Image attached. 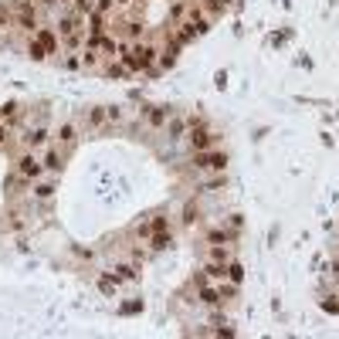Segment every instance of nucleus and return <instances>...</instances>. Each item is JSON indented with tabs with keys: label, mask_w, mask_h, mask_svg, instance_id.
Wrapping results in <instances>:
<instances>
[{
	"label": "nucleus",
	"mask_w": 339,
	"mask_h": 339,
	"mask_svg": "<svg viewBox=\"0 0 339 339\" xmlns=\"http://www.w3.org/2000/svg\"><path fill=\"white\" fill-rule=\"evenodd\" d=\"M14 17H17V27H20V31H38V14H34V7H31L27 0L17 3Z\"/></svg>",
	"instance_id": "f257e3e1"
},
{
	"label": "nucleus",
	"mask_w": 339,
	"mask_h": 339,
	"mask_svg": "<svg viewBox=\"0 0 339 339\" xmlns=\"http://www.w3.org/2000/svg\"><path fill=\"white\" fill-rule=\"evenodd\" d=\"M194 166H197V170H224V166H227V156H224V153H197Z\"/></svg>",
	"instance_id": "f03ea898"
},
{
	"label": "nucleus",
	"mask_w": 339,
	"mask_h": 339,
	"mask_svg": "<svg viewBox=\"0 0 339 339\" xmlns=\"http://www.w3.org/2000/svg\"><path fill=\"white\" fill-rule=\"evenodd\" d=\"M133 58H136V71H142V68H149L153 61H156V51H153L149 44H136Z\"/></svg>",
	"instance_id": "7ed1b4c3"
},
{
	"label": "nucleus",
	"mask_w": 339,
	"mask_h": 339,
	"mask_svg": "<svg viewBox=\"0 0 339 339\" xmlns=\"http://www.w3.org/2000/svg\"><path fill=\"white\" fill-rule=\"evenodd\" d=\"M190 142H194V149H197V153H203V149L214 142V136L207 133V129H194V133H190Z\"/></svg>",
	"instance_id": "20e7f679"
},
{
	"label": "nucleus",
	"mask_w": 339,
	"mask_h": 339,
	"mask_svg": "<svg viewBox=\"0 0 339 339\" xmlns=\"http://www.w3.org/2000/svg\"><path fill=\"white\" fill-rule=\"evenodd\" d=\"M38 173H41V163H38L34 156H20V177L31 180V177H38Z\"/></svg>",
	"instance_id": "39448f33"
},
{
	"label": "nucleus",
	"mask_w": 339,
	"mask_h": 339,
	"mask_svg": "<svg viewBox=\"0 0 339 339\" xmlns=\"http://www.w3.org/2000/svg\"><path fill=\"white\" fill-rule=\"evenodd\" d=\"M34 38H38V41H41L48 51H55V48H58V41H55V34H51L48 27H38V31H34Z\"/></svg>",
	"instance_id": "423d86ee"
},
{
	"label": "nucleus",
	"mask_w": 339,
	"mask_h": 339,
	"mask_svg": "<svg viewBox=\"0 0 339 339\" xmlns=\"http://www.w3.org/2000/svg\"><path fill=\"white\" fill-rule=\"evenodd\" d=\"M170 244H173V238H170L166 231H153V244H149V248H156V251H166Z\"/></svg>",
	"instance_id": "0eeeda50"
},
{
	"label": "nucleus",
	"mask_w": 339,
	"mask_h": 339,
	"mask_svg": "<svg viewBox=\"0 0 339 339\" xmlns=\"http://www.w3.org/2000/svg\"><path fill=\"white\" fill-rule=\"evenodd\" d=\"M27 55H31L34 61H44V58H48V48H44L41 41H31V48H27Z\"/></svg>",
	"instance_id": "6e6552de"
},
{
	"label": "nucleus",
	"mask_w": 339,
	"mask_h": 339,
	"mask_svg": "<svg viewBox=\"0 0 339 339\" xmlns=\"http://www.w3.org/2000/svg\"><path fill=\"white\" fill-rule=\"evenodd\" d=\"M24 139H27V142H31V146H41V142H44V139H48V129H41V126H38V129H31V133L24 136Z\"/></svg>",
	"instance_id": "1a4fd4ad"
},
{
	"label": "nucleus",
	"mask_w": 339,
	"mask_h": 339,
	"mask_svg": "<svg viewBox=\"0 0 339 339\" xmlns=\"http://www.w3.org/2000/svg\"><path fill=\"white\" fill-rule=\"evenodd\" d=\"M200 302H207V305H217V302H220V292H217V288H200Z\"/></svg>",
	"instance_id": "9d476101"
},
{
	"label": "nucleus",
	"mask_w": 339,
	"mask_h": 339,
	"mask_svg": "<svg viewBox=\"0 0 339 339\" xmlns=\"http://www.w3.org/2000/svg\"><path fill=\"white\" fill-rule=\"evenodd\" d=\"M227 278H231L234 285H241V281H244V268H241L238 261H234V265H227Z\"/></svg>",
	"instance_id": "9b49d317"
},
{
	"label": "nucleus",
	"mask_w": 339,
	"mask_h": 339,
	"mask_svg": "<svg viewBox=\"0 0 339 339\" xmlns=\"http://www.w3.org/2000/svg\"><path fill=\"white\" fill-rule=\"evenodd\" d=\"M99 288H102L105 295H112V292H116V275H102V278H99Z\"/></svg>",
	"instance_id": "f8f14e48"
},
{
	"label": "nucleus",
	"mask_w": 339,
	"mask_h": 339,
	"mask_svg": "<svg viewBox=\"0 0 339 339\" xmlns=\"http://www.w3.org/2000/svg\"><path fill=\"white\" fill-rule=\"evenodd\" d=\"M112 275H116V281H129V278H136V268H129V265H119Z\"/></svg>",
	"instance_id": "ddd939ff"
},
{
	"label": "nucleus",
	"mask_w": 339,
	"mask_h": 339,
	"mask_svg": "<svg viewBox=\"0 0 339 339\" xmlns=\"http://www.w3.org/2000/svg\"><path fill=\"white\" fill-rule=\"evenodd\" d=\"M44 166H48V170H61V156H58V153L51 149V153L44 156Z\"/></svg>",
	"instance_id": "4468645a"
},
{
	"label": "nucleus",
	"mask_w": 339,
	"mask_h": 339,
	"mask_svg": "<svg viewBox=\"0 0 339 339\" xmlns=\"http://www.w3.org/2000/svg\"><path fill=\"white\" fill-rule=\"evenodd\" d=\"M322 309L336 316V312H339V295H329V299H322Z\"/></svg>",
	"instance_id": "2eb2a0df"
},
{
	"label": "nucleus",
	"mask_w": 339,
	"mask_h": 339,
	"mask_svg": "<svg viewBox=\"0 0 339 339\" xmlns=\"http://www.w3.org/2000/svg\"><path fill=\"white\" fill-rule=\"evenodd\" d=\"M224 265H220V261H210V265H207V275H210V278H224Z\"/></svg>",
	"instance_id": "dca6fc26"
},
{
	"label": "nucleus",
	"mask_w": 339,
	"mask_h": 339,
	"mask_svg": "<svg viewBox=\"0 0 339 339\" xmlns=\"http://www.w3.org/2000/svg\"><path fill=\"white\" fill-rule=\"evenodd\" d=\"M58 139H61V142H71V139H75V126L65 122V126H61V133H58Z\"/></svg>",
	"instance_id": "f3484780"
},
{
	"label": "nucleus",
	"mask_w": 339,
	"mask_h": 339,
	"mask_svg": "<svg viewBox=\"0 0 339 339\" xmlns=\"http://www.w3.org/2000/svg\"><path fill=\"white\" fill-rule=\"evenodd\" d=\"M58 27H61V34H65V38H71V34H75V17H65Z\"/></svg>",
	"instance_id": "a211bd4d"
},
{
	"label": "nucleus",
	"mask_w": 339,
	"mask_h": 339,
	"mask_svg": "<svg viewBox=\"0 0 339 339\" xmlns=\"http://www.w3.org/2000/svg\"><path fill=\"white\" fill-rule=\"evenodd\" d=\"M149 122H153V126H163V122H166V112H163V109H153V112H149Z\"/></svg>",
	"instance_id": "6ab92c4d"
},
{
	"label": "nucleus",
	"mask_w": 339,
	"mask_h": 339,
	"mask_svg": "<svg viewBox=\"0 0 339 339\" xmlns=\"http://www.w3.org/2000/svg\"><path fill=\"white\" fill-rule=\"evenodd\" d=\"M210 261H220V265H224V261H227V248H214V251H210Z\"/></svg>",
	"instance_id": "aec40b11"
},
{
	"label": "nucleus",
	"mask_w": 339,
	"mask_h": 339,
	"mask_svg": "<svg viewBox=\"0 0 339 339\" xmlns=\"http://www.w3.org/2000/svg\"><path fill=\"white\" fill-rule=\"evenodd\" d=\"M105 119V109H92V126H99Z\"/></svg>",
	"instance_id": "412c9836"
},
{
	"label": "nucleus",
	"mask_w": 339,
	"mask_h": 339,
	"mask_svg": "<svg viewBox=\"0 0 339 339\" xmlns=\"http://www.w3.org/2000/svg\"><path fill=\"white\" fill-rule=\"evenodd\" d=\"M51 194H55L51 183H41V187H38V197H51Z\"/></svg>",
	"instance_id": "4be33fe9"
},
{
	"label": "nucleus",
	"mask_w": 339,
	"mask_h": 339,
	"mask_svg": "<svg viewBox=\"0 0 339 339\" xmlns=\"http://www.w3.org/2000/svg\"><path fill=\"white\" fill-rule=\"evenodd\" d=\"M149 227H153V231H166V217H153Z\"/></svg>",
	"instance_id": "5701e85b"
},
{
	"label": "nucleus",
	"mask_w": 339,
	"mask_h": 339,
	"mask_svg": "<svg viewBox=\"0 0 339 339\" xmlns=\"http://www.w3.org/2000/svg\"><path fill=\"white\" fill-rule=\"evenodd\" d=\"M14 112H17V102H7V105L0 109V116H14Z\"/></svg>",
	"instance_id": "b1692460"
},
{
	"label": "nucleus",
	"mask_w": 339,
	"mask_h": 339,
	"mask_svg": "<svg viewBox=\"0 0 339 339\" xmlns=\"http://www.w3.org/2000/svg\"><path fill=\"white\" fill-rule=\"evenodd\" d=\"M78 14H92V0H78Z\"/></svg>",
	"instance_id": "393cba45"
},
{
	"label": "nucleus",
	"mask_w": 339,
	"mask_h": 339,
	"mask_svg": "<svg viewBox=\"0 0 339 339\" xmlns=\"http://www.w3.org/2000/svg\"><path fill=\"white\" fill-rule=\"evenodd\" d=\"M7 24H10V14H7V7L0 3V27H7Z\"/></svg>",
	"instance_id": "a878e982"
},
{
	"label": "nucleus",
	"mask_w": 339,
	"mask_h": 339,
	"mask_svg": "<svg viewBox=\"0 0 339 339\" xmlns=\"http://www.w3.org/2000/svg\"><path fill=\"white\" fill-rule=\"evenodd\" d=\"M142 309V302H129V305H122V312H139Z\"/></svg>",
	"instance_id": "bb28decb"
},
{
	"label": "nucleus",
	"mask_w": 339,
	"mask_h": 339,
	"mask_svg": "<svg viewBox=\"0 0 339 339\" xmlns=\"http://www.w3.org/2000/svg\"><path fill=\"white\" fill-rule=\"evenodd\" d=\"M3 142H7V129L0 126V146H3Z\"/></svg>",
	"instance_id": "cd10ccee"
},
{
	"label": "nucleus",
	"mask_w": 339,
	"mask_h": 339,
	"mask_svg": "<svg viewBox=\"0 0 339 339\" xmlns=\"http://www.w3.org/2000/svg\"><path fill=\"white\" fill-rule=\"evenodd\" d=\"M333 275H336V278H339V261H336V265H333Z\"/></svg>",
	"instance_id": "c85d7f7f"
},
{
	"label": "nucleus",
	"mask_w": 339,
	"mask_h": 339,
	"mask_svg": "<svg viewBox=\"0 0 339 339\" xmlns=\"http://www.w3.org/2000/svg\"><path fill=\"white\" fill-rule=\"evenodd\" d=\"M227 3H234V0H220V7H227Z\"/></svg>",
	"instance_id": "c756f323"
},
{
	"label": "nucleus",
	"mask_w": 339,
	"mask_h": 339,
	"mask_svg": "<svg viewBox=\"0 0 339 339\" xmlns=\"http://www.w3.org/2000/svg\"><path fill=\"white\" fill-rule=\"evenodd\" d=\"M116 3H129V0H116Z\"/></svg>",
	"instance_id": "7c9ffc66"
}]
</instances>
